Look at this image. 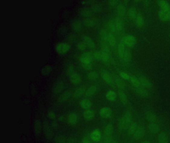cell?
<instances>
[{"instance_id": "1", "label": "cell", "mask_w": 170, "mask_h": 143, "mask_svg": "<svg viewBox=\"0 0 170 143\" xmlns=\"http://www.w3.org/2000/svg\"><path fill=\"white\" fill-rule=\"evenodd\" d=\"M117 53L120 59L125 63L130 62L132 59V54L126 46L121 42L118 44L117 48Z\"/></svg>"}, {"instance_id": "2", "label": "cell", "mask_w": 170, "mask_h": 143, "mask_svg": "<svg viewBox=\"0 0 170 143\" xmlns=\"http://www.w3.org/2000/svg\"><path fill=\"white\" fill-rule=\"evenodd\" d=\"M132 122V115L130 111L125 112L124 116H122L118 122L119 129L120 131L127 130Z\"/></svg>"}, {"instance_id": "3", "label": "cell", "mask_w": 170, "mask_h": 143, "mask_svg": "<svg viewBox=\"0 0 170 143\" xmlns=\"http://www.w3.org/2000/svg\"><path fill=\"white\" fill-rule=\"evenodd\" d=\"M136 37L131 35H127L122 38L121 42L126 47L131 48L135 45L136 43Z\"/></svg>"}, {"instance_id": "4", "label": "cell", "mask_w": 170, "mask_h": 143, "mask_svg": "<svg viewBox=\"0 0 170 143\" xmlns=\"http://www.w3.org/2000/svg\"><path fill=\"white\" fill-rule=\"evenodd\" d=\"M70 49V45L67 42H59L56 46V50L59 54H66Z\"/></svg>"}, {"instance_id": "5", "label": "cell", "mask_w": 170, "mask_h": 143, "mask_svg": "<svg viewBox=\"0 0 170 143\" xmlns=\"http://www.w3.org/2000/svg\"><path fill=\"white\" fill-rule=\"evenodd\" d=\"M161 20L167 22L170 20V9H161L158 14Z\"/></svg>"}, {"instance_id": "6", "label": "cell", "mask_w": 170, "mask_h": 143, "mask_svg": "<svg viewBox=\"0 0 170 143\" xmlns=\"http://www.w3.org/2000/svg\"><path fill=\"white\" fill-rule=\"evenodd\" d=\"M113 21L116 26L117 33L121 32L124 28V22L122 18L117 17L115 18Z\"/></svg>"}, {"instance_id": "7", "label": "cell", "mask_w": 170, "mask_h": 143, "mask_svg": "<svg viewBox=\"0 0 170 143\" xmlns=\"http://www.w3.org/2000/svg\"><path fill=\"white\" fill-rule=\"evenodd\" d=\"M99 114L102 118L105 119H108L111 117L112 115V111L110 108L104 107L100 109Z\"/></svg>"}, {"instance_id": "8", "label": "cell", "mask_w": 170, "mask_h": 143, "mask_svg": "<svg viewBox=\"0 0 170 143\" xmlns=\"http://www.w3.org/2000/svg\"><path fill=\"white\" fill-rule=\"evenodd\" d=\"M145 134V130L142 126H138L137 129L133 134V137L135 140H138L141 139Z\"/></svg>"}, {"instance_id": "9", "label": "cell", "mask_w": 170, "mask_h": 143, "mask_svg": "<svg viewBox=\"0 0 170 143\" xmlns=\"http://www.w3.org/2000/svg\"><path fill=\"white\" fill-rule=\"evenodd\" d=\"M90 138L93 142H100L102 138V134L99 129H95L90 134Z\"/></svg>"}, {"instance_id": "10", "label": "cell", "mask_w": 170, "mask_h": 143, "mask_svg": "<svg viewBox=\"0 0 170 143\" xmlns=\"http://www.w3.org/2000/svg\"><path fill=\"white\" fill-rule=\"evenodd\" d=\"M101 75L103 80L105 81V82L108 84L109 85H113L114 84V82L113 80L114 79L107 71H102L101 73Z\"/></svg>"}, {"instance_id": "11", "label": "cell", "mask_w": 170, "mask_h": 143, "mask_svg": "<svg viewBox=\"0 0 170 143\" xmlns=\"http://www.w3.org/2000/svg\"><path fill=\"white\" fill-rule=\"evenodd\" d=\"M71 26L74 31L78 32L82 29V23L79 19H75L72 20Z\"/></svg>"}, {"instance_id": "12", "label": "cell", "mask_w": 170, "mask_h": 143, "mask_svg": "<svg viewBox=\"0 0 170 143\" xmlns=\"http://www.w3.org/2000/svg\"><path fill=\"white\" fill-rule=\"evenodd\" d=\"M92 54L90 53H85L80 56V61L82 64L92 63Z\"/></svg>"}, {"instance_id": "13", "label": "cell", "mask_w": 170, "mask_h": 143, "mask_svg": "<svg viewBox=\"0 0 170 143\" xmlns=\"http://www.w3.org/2000/svg\"><path fill=\"white\" fill-rule=\"evenodd\" d=\"M134 89L135 92L141 98H147L149 96V93L146 90V88H144L142 85L138 87L134 88Z\"/></svg>"}, {"instance_id": "14", "label": "cell", "mask_w": 170, "mask_h": 143, "mask_svg": "<svg viewBox=\"0 0 170 143\" xmlns=\"http://www.w3.org/2000/svg\"><path fill=\"white\" fill-rule=\"evenodd\" d=\"M142 86L145 88L150 89L153 86L151 81L148 79L144 76H140L138 78Z\"/></svg>"}, {"instance_id": "15", "label": "cell", "mask_w": 170, "mask_h": 143, "mask_svg": "<svg viewBox=\"0 0 170 143\" xmlns=\"http://www.w3.org/2000/svg\"><path fill=\"white\" fill-rule=\"evenodd\" d=\"M70 82L74 85H79L82 81V77L80 75L77 73H74L70 76Z\"/></svg>"}, {"instance_id": "16", "label": "cell", "mask_w": 170, "mask_h": 143, "mask_svg": "<svg viewBox=\"0 0 170 143\" xmlns=\"http://www.w3.org/2000/svg\"><path fill=\"white\" fill-rule=\"evenodd\" d=\"M149 132L152 134H157L160 131V128L159 125L156 122L150 123L148 126Z\"/></svg>"}, {"instance_id": "17", "label": "cell", "mask_w": 170, "mask_h": 143, "mask_svg": "<svg viewBox=\"0 0 170 143\" xmlns=\"http://www.w3.org/2000/svg\"><path fill=\"white\" fill-rule=\"evenodd\" d=\"M72 95V93L70 91H66L62 94L58 98V101L60 103H63L69 100Z\"/></svg>"}, {"instance_id": "18", "label": "cell", "mask_w": 170, "mask_h": 143, "mask_svg": "<svg viewBox=\"0 0 170 143\" xmlns=\"http://www.w3.org/2000/svg\"><path fill=\"white\" fill-rule=\"evenodd\" d=\"M64 88V82L62 81H59L56 82L53 86V92L54 94H59L62 92Z\"/></svg>"}, {"instance_id": "19", "label": "cell", "mask_w": 170, "mask_h": 143, "mask_svg": "<svg viewBox=\"0 0 170 143\" xmlns=\"http://www.w3.org/2000/svg\"><path fill=\"white\" fill-rule=\"evenodd\" d=\"M114 82L120 90H124L126 88V84L123 79L119 76H116L114 78Z\"/></svg>"}, {"instance_id": "20", "label": "cell", "mask_w": 170, "mask_h": 143, "mask_svg": "<svg viewBox=\"0 0 170 143\" xmlns=\"http://www.w3.org/2000/svg\"><path fill=\"white\" fill-rule=\"evenodd\" d=\"M78 120H79L78 116L75 113L70 114L67 118V121L69 122V124L72 126L76 124L78 122Z\"/></svg>"}, {"instance_id": "21", "label": "cell", "mask_w": 170, "mask_h": 143, "mask_svg": "<svg viewBox=\"0 0 170 143\" xmlns=\"http://www.w3.org/2000/svg\"><path fill=\"white\" fill-rule=\"evenodd\" d=\"M83 117L86 120L90 121L93 120L95 117V111L91 109H87L83 113Z\"/></svg>"}, {"instance_id": "22", "label": "cell", "mask_w": 170, "mask_h": 143, "mask_svg": "<svg viewBox=\"0 0 170 143\" xmlns=\"http://www.w3.org/2000/svg\"><path fill=\"white\" fill-rule=\"evenodd\" d=\"M135 24L137 27L141 28L144 26L145 20L143 16L140 14H138L137 16L136 17V19L134 20Z\"/></svg>"}, {"instance_id": "23", "label": "cell", "mask_w": 170, "mask_h": 143, "mask_svg": "<svg viewBox=\"0 0 170 143\" xmlns=\"http://www.w3.org/2000/svg\"><path fill=\"white\" fill-rule=\"evenodd\" d=\"M83 23L86 27H92L96 24V20L92 17L85 18L83 20Z\"/></svg>"}, {"instance_id": "24", "label": "cell", "mask_w": 170, "mask_h": 143, "mask_svg": "<svg viewBox=\"0 0 170 143\" xmlns=\"http://www.w3.org/2000/svg\"><path fill=\"white\" fill-rule=\"evenodd\" d=\"M107 42L112 47H114L117 44L116 37L113 33H109L107 37Z\"/></svg>"}, {"instance_id": "25", "label": "cell", "mask_w": 170, "mask_h": 143, "mask_svg": "<svg viewBox=\"0 0 170 143\" xmlns=\"http://www.w3.org/2000/svg\"><path fill=\"white\" fill-rule=\"evenodd\" d=\"M138 127L137 123L135 122H132L130 126H129L127 130V134L129 136H133L136 130Z\"/></svg>"}, {"instance_id": "26", "label": "cell", "mask_w": 170, "mask_h": 143, "mask_svg": "<svg viewBox=\"0 0 170 143\" xmlns=\"http://www.w3.org/2000/svg\"><path fill=\"white\" fill-rule=\"evenodd\" d=\"M157 140L158 143H169L167 135L164 132H161L159 134L157 137Z\"/></svg>"}, {"instance_id": "27", "label": "cell", "mask_w": 170, "mask_h": 143, "mask_svg": "<svg viewBox=\"0 0 170 143\" xmlns=\"http://www.w3.org/2000/svg\"><path fill=\"white\" fill-rule=\"evenodd\" d=\"M113 132V125L111 123L108 124L104 129V137L112 136Z\"/></svg>"}, {"instance_id": "28", "label": "cell", "mask_w": 170, "mask_h": 143, "mask_svg": "<svg viewBox=\"0 0 170 143\" xmlns=\"http://www.w3.org/2000/svg\"><path fill=\"white\" fill-rule=\"evenodd\" d=\"M83 39L86 45L90 48H94L95 46V41L93 39L89 36H85L83 37Z\"/></svg>"}, {"instance_id": "29", "label": "cell", "mask_w": 170, "mask_h": 143, "mask_svg": "<svg viewBox=\"0 0 170 143\" xmlns=\"http://www.w3.org/2000/svg\"><path fill=\"white\" fill-rule=\"evenodd\" d=\"M79 13L82 17H86V18L90 17V16H91L92 14V10H90L87 8H82V9H80Z\"/></svg>"}, {"instance_id": "30", "label": "cell", "mask_w": 170, "mask_h": 143, "mask_svg": "<svg viewBox=\"0 0 170 143\" xmlns=\"http://www.w3.org/2000/svg\"><path fill=\"white\" fill-rule=\"evenodd\" d=\"M127 14L129 19L134 21L135 19H136L138 13L134 8H130V9L128 10Z\"/></svg>"}, {"instance_id": "31", "label": "cell", "mask_w": 170, "mask_h": 143, "mask_svg": "<svg viewBox=\"0 0 170 143\" xmlns=\"http://www.w3.org/2000/svg\"><path fill=\"white\" fill-rule=\"evenodd\" d=\"M106 98L107 100L110 101H114L117 98V94L113 91H109L106 92Z\"/></svg>"}, {"instance_id": "32", "label": "cell", "mask_w": 170, "mask_h": 143, "mask_svg": "<svg viewBox=\"0 0 170 143\" xmlns=\"http://www.w3.org/2000/svg\"><path fill=\"white\" fill-rule=\"evenodd\" d=\"M80 105L83 109H89L92 106V103L89 99H83L80 102Z\"/></svg>"}, {"instance_id": "33", "label": "cell", "mask_w": 170, "mask_h": 143, "mask_svg": "<svg viewBox=\"0 0 170 143\" xmlns=\"http://www.w3.org/2000/svg\"><path fill=\"white\" fill-rule=\"evenodd\" d=\"M126 8L123 5H119L117 7V13L119 17H122L126 14Z\"/></svg>"}, {"instance_id": "34", "label": "cell", "mask_w": 170, "mask_h": 143, "mask_svg": "<svg viewBox=\"0 0 170 143\" xmlns=\"http://www.w3.org/2000/svg\"><path fill=\"white\" fill-rule=\"evenodd\" d=\"M119 98H120V101L123 104H128V98L126 94H125L124 92L122 90H119L118 91Z\"/></svg>"}, {"instance_id": "35", "label": "cell", "mask_w": 170, "mask_h": 143, "mask_svg": "<svg viewBox=\"0 0 170 143\" xmlns=\"http://www.w3.org/2000/svg\"><path fill=\"white\" fill-rule=\"evenodd\" d=\"M97 91V86L96 85H91L86 91L85 95L86 96H92L95 94Z\"/></svg>"}, {"instance_id": "36", "label": "cell", "mask_w": 170, "mask_h": 143, "mask_svg": "<svg viewBox=\"0 0 170 143\" xmlns=\"http://www.w3.org/2000/svg\"><path fill=\"white\" fill-rule=\"evenodd\" d=\"M52 67L50 66L46 65L42 67L40 72L43 76H46L49 75V74L52 72Z\"/></svg>"}, {"instance_id": "37", "label": "cell", "mask_w": 170, "mask_h": 143, "mask_svg": "<svg viewBox=\"0 0 170 143\" xmlns=\"http://www.w3.org/2000/svg\"><path fill=\"white\" fill-rule=\"evenodd\" d=\"M107 27L109 31H110L109 33H113V34L114 33H117L114 21H112V20L109 21L107 23Z\"/></svg>"}, {"instance_id": "38", "label": "cell", "mask_w": 170, "mask_h": 143, "mask_svg": "<svg viewBox=\"0 0 170 143\" xmlns=\"http://www.w3.org/2000/svg\"><path fill=\"white\" fill-rule=\"evenodd\" d=\"M85 90L83 88H80L76 89L73 94V96L75 98L82 97L85 93Z\"/></svg>"}, {"instance_id": "39", "label": "cell", "mask_w": 170, "mask_h": 143, "mask_svg": "<svg viewBox=\"0 0 170 143\" xmlns=\"http://www.w3.org/2000/svg\"><path fill=\"white\" fill-rule=\"evenodd\" d=\"M42 130V126L39 120H36L34 124V133L37 135H39L40 133Z\"/></svg>"}, {"instance_id": "40", "label": "cell", "mask_w": 170, "mask_h": 143, "mask_svg": "<svg viewBox=\"0 0 170 143\" xmlns=\"http://www.w3.org/2000/svg\"><path fill=\"white\" fill-rule=\"evenodd\" d=\"M146 118L148 121L151 123L156 122L157 120V118L156 117V115L153 113V112H149L146 114Z\"/></svg>"}, {"instance_id": "41", "label": "cell", "mask_w": 170, "mask_h": 143, "mask_svg": "<svg viewBox=\"0 0 170 143\" xmlns=\"http://www.w3.org/2000/svg\"><path fill=\"white\" fill-rule=\"evenodd\" d=\"M101 52L109 54L110 49H109V47L108 45L107 44V42L105 41H102L101 42Z\"/></svg>"}, {"instance_id": "42", "label": "cell", "mask_w": 170, "mask_h": 143, "mask_svg": "<svg viewBox=\"0 0 170 143\" xmlns=\"http://www.w3.org/2000/svg\"><path fill=\"white\" fill-rule=\"evenodd\" d=\"M158 3L161 9H170V4L167 1H160Z\"/></svg>"}, {"instance_id": "43", "label": "cell", "mask_w": 170, "mask_h": 143, "mask_svg": "<svg viewBox=\"0 0 170 143\" xmlns=\"http://www.w3.org/2000/svg\"><path fill=\"white\" fill-rule=\"evenodd\" d=\"M101 52V61L105 63H108L110 62V55L108 53H106Z\"/></svg>"}, {"instance_id": "44", "label": "cell", "mask_w": 170, "mask_h": 143, "mask_svg": "<svg viewBox=\"0 0 170 143\" xmlns=\"http://www.w3.org/2000/svg\"><path fill=\"white\" fill-rule=\"evenodd\" d=\"M130 82H131L132 85H133V88H136L141 86L140 82L138 79V78H135L134 76H131L130 79Z\"/></svg>"}, {"instance_id": "45", "label": "cell", "mask_w": 170, "mask_h": 143, "mask_svg": "<svg viewBox=\"0 0 170 143\" xmlns=\"http://www.w3.org/2000/svg\"><path fill=\"white\" fill-rule=\"evenodd\" d=\"M74 67L72 64H69L67 66L66 69V75L68 76H70L74 73Z\"/></svg>"}, {"instance_id": "46", "label": "cell", "mask_w": 170, "mask_h": 143, "mask_svg": "<svg viewBox=\"0 0 170 143\" xmlns=\"http://www.w3.org/2000/svg\"><path fill=\"white\" fill-rule=\"evenodd\" d=\"M109 32H108L107 30H102L100 31V37L101 38L102 41H105L107 42V37Z\"/></svg>"}, {"instance_id": "47", "label": "cell", "mask_w": 170, "mask_h": 143, "mask_svg": "<svg viewBox=\"0 0 170 143\" xmlns=\"http://www.w3.org/2000/svg\"><path fill=\"white\" fill-rule=\"evenodd\" d=\"M87 76L88 79L93 81V80H95L97 79L98 77V74L96 72L93 71V72L89 73L87 75Z\"/></svg>"}, {"instance_id": "48", "label": "cell", "mask_w": 170, "mask_h": 143, "mask_svg": "<svg viewBox=\"0 0 170 143\" xmlns=\"http://www.w3.org/2000/svg\"><path fill=\"white\" fill-rule=\"evenodd\" d=\"M92 57L97 60H101V51H93L92 53Z\"/></svg>"}, {"instance_id": "49", "label": "cell", "mask_w": 170, "mask_h": 143, "mask_svg": "<svg viewBox=\"0 0 170 143\" xmlns=\"http://www.w3.org/2000/svg\"><path fill=\"white\" fill-rule=\"evenodd\" d=\"M66 138L63 136H58L56 138L54 143H66Z\"/></svg>"}, {"instance_id": "50", "label": "cell", "mask_w": 170, "mask_h": 143, "mask_svg": "<svg viewBox=\"0 0 170 143\" xmlns=\"http://www.w3.org/2000/svg\"><path fill=\"white\" fill-rule=\"evenodd\" d=\"M119 76L122 79H125L126 81L130 80V77H131V76L128 74H127V73L124 72H120L119 73Z\"/></svg>"}, {"instance_id": "51", "label": "cell", "mask_w": 170, "mask_h": 143, "mask_svg": "<svg viewBox=\"0 0 170 143\" xmlns=\"http://www.w3.org/2000/svg\"><path fill=\"white\" fill-rule=\"evenodd\" d=\"M77 48L79 49V50H85L86 48V44L85 43L83 42H79L77 44Z\"/></svg>"}, {"instance_id": "52", "label": "cell", "mask_w": 170, "mask_h": 143, "mask_svg": "<svg viewBox=\"0 0 170 143\" xmlns=\"http://www.w3.org/2000/svg\"><path fill=\"white\" fill-rule=\"evenodd\" d=\"M101 7L98 4H93L91 6L92 11L95 12H99L101 10Z\"/></svg>"}, {"instance_id": "53", "label": "cell", "mask_w": 170, "mask_h": 143, "mask_svg": "<svg viewBox=\"0 0 170 143\" xmlns=\"http://www.w3.org/2000/svg\"><path fill=\"white\" fill-rule=\"evenodd\" d=\"M113 140L112 136H108V137H104L103 143H112Z\"/></svg>"}, {"instance_id": "54", "label": "cell", "mask_w": 170, "mask_h": 143, "mask_svg": "<svg viewBox=\"0 0 170 143\" xmlns=\"http://www.w3.org/2000/svg\"><path fill=\"white\" fill-rule=\"evenodd\" d=\"M82 66L86 70H89L91 69L92 67V63H88V64H82Z\"/></svg>"}, {"instance_id": "55", "label": "cell", "mask_w": 170, "mask_h": 143, "mask_svg": "<svg viewBox=\"0 0 170 143\" xmlns=\"http://www.w3.org/2000/svg\"><path fill=\"white\" fill-rule=\"evenodd\" d=\"M48 116L50 119H54L56 118V114L53 111L48 112Z\"/></svg>"}, {"instance_id": "56", "label": "cell", "mask_w": 170, "mask_h": 143, "mask_svg": "<svg viewBox=\"0 0 170 143\" xmlns=\"http://www.w3.org/2000/svg\"><path fill=\"white\" fill-rule=\"evenodd\" d=\"M66 143H76V141L73 138H70L67 140Z\"/></svg>"}, {"instance_id": "57", "label": "cell", "mask_w": 170, "mask_h": 143, "mask_svg": "<svg viewBox=\"0 0 170 143\" xmlns=\"http://www.w3.org/2000/svg\"><path fill=\"white\" fill-rule=\"evenodd\" d=\"M69 40H70V41H74L76 39V36L75 34H70L69 36Z\"/></svg>"}, {"instance_id": "58", "label": "cell", "mask_w": 170, "mask_h": 143, "mask_svg": "<svg viewBox=\"0 0 170 143\" xmlns=\"http://www.w3.org/2000/svg\"><path fill=\"white\" fill-rule=\"evenodd\" d=\"M82 143H91L90 142V141L89 140V139H88V138L85 137L82 139Z\"/></svg>"}, {"instance_id": "59", "label": "cell", "mask_w": 170, "mask_h": 143, "mask_svg": "<svg viewBox=\"0 0 170 143\" xmlns=\"http://www.w3.org/2000/svg\"><path fill=\"white\" fill-rule=\"evenodd\" d=\"M59 120L60 121H63L64 120V117L63 116H60V117H59Z\"/></svg>"}, {"instance_id": "60", "label": "cell", "mask_w": 170, "mask_h": 143, "mask_svg": "<svg viewBox=\"0 0 170 143\" xmlns=\"http://www.w3.org/2000/svg\"><path fill=\"white\" fill-rule=\"evenodd\" d=\"M66 30V28L65 27H63V28H60V32H63V33H65V30Z\"/></svg>"}, {"instance_id": "61", "label": "cell", "mask_w": 170, "mask_h": 143, "mask_svg": "<svg viewBox=\"0 0 170 143\" xmlns=\"http://www.w3.org/2000/svg\"><path fill=\"white\" fill-rule=\"evenodd\" d=\"M116 3V1H110V5H114L115 4V3Z\"/></svg>"}, {"instance_id": "62", "label": "cell", "mask_w": 170, "mask_h": 143, "mask_svg": "<svg viewBox=\"0 0 170 143\" xmlns=\"http://www.w3.org/2000/svg\"><path fill=\"white\" fill-rule=\"evenodd\" d=\"M141 143H150V142L148 141H143Z\"/></svg>"}, {"instance_id": "63", "label": "cell", "mask_w": 170, "mask_h": 143, "mask_svg": "<svg viewBox=\"0 0 170 143\" xmlns=\"http://www.w3.org/2000/svg\"><path fill=\"white\" fill-rule=\"evenodd\" d=\"M112 143H117V142H116V141L113 140V142Z\"/></svg>"}]
</instances>
